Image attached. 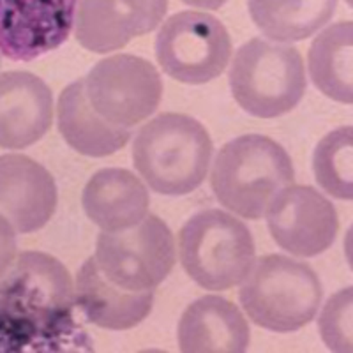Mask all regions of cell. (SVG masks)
I'll return each instance as SVG.
<instances>
[{
    "instance_id": "6da1fadb",
    "label": "cell",
    "mask_w": 353,
    "mask_h": 353,
    "mask_svg": "<svg viewBox=\"0 0 353 353\" xmlns=\"http://www.w3.org/2000/svg\"><path fill=\"white\" fill-rule=\"evenodd\" d=\"M74 285L48 253L23 251L0 276V350L44 346L72 325Z\"/></svg>"
},
{
    "instance_id": "7a4b0ae2",
    "label": "cell",
    "mask_w": 353,
    "mask_h": 353,
    "mask_svg": "<svg viewBox=\"0 0 353 353\" xmlns=\"http://www.w3.org/2000/svg\"><path fill=\"white\" fill-rule=\"evenodd\" d=\"M212 159V140L203 124L184 113H161L132 141V161L145 184L166 196L200 188Z\"/></svg>"
},
{
    "instance_id": "3957f363",
    "label": "cell",
    "mask_w": 353,
    "mask_h": 353,
    "mask_svg": "<svg viewBox=\"0 0 353 353\" xmlns=\"http://www.w3.org/2000/svg\"><path fill=\"white\" fill-rule=\"evenodd\" d=\"M295 182L288 152L272 138L244 134L221 147L210 173V188L226 210L261 219L281 189Z\"/></svg>"
},
{
    "instance_id": "277c9868",
    "label": "cell",
    "mask_w": 353,
    "mask_h": 353,
    "mask_svg": "<svg viewBox=\"0 0 353 353\" xmlns=\"http://www.w3.org/2000/svg\"><path fill=\"white\" fill-rule=\"evenodd\" d=\"M321 283L307 263L267 254L253 263L239 290V301L254 325L272 332H293L318 313Z\"/></svg>"
},
{
    "instance_id": "5b68a950",
    "label": "cell",
    "mask_w": 353,
    "mask_h": 353,
    "mask_svg": "<svg viewBox=\"0 0 353 353\" xmlns=\"http://www.w3.org/2000/svg\"><path fill=\"white\" fill-rule=\"evenodd\" d=\"M179 258L194 283L210 292L241 285L256 258L248 226L219 209L196 212L179 232Z\"/></svg>"
},
{
    "instance_id": "8992f818",
    "label": "cell",
    "mask_w": 353,
    "mask_h": 353,
    "mask_svg": "<svg viewBox=\"0 0 353 353\" xmlns=\"http://www.w3.org/2000/svg\"><path fill=\"white\" fill-rule=\"evenodd\" d=\"M230 87L233 99L249 115L276 119L304 97V61L293 46L253 37L233 57Z\"/></svg>"
},
{
    "instance_id": "52a82bcc",
    "label": "cell",
    "mask_w": 353,
    "mask_h": 353,
    "mask_svg": "<svg viewBox=\"0 0 353 353\" xmlns=\"http://www.w3.org/2000/svg\"><path fill=\"white\" fill-rule=\"evenodd\" d=\"M172 230L156 214L122 232H103L96 242V263L113 285L149 292L165 281L175 265Z\"/></svg>"
},
{
    "instance_id": "ba28073f",
    "label": "cell",
    "mask_w": 353,
    "mask_h": 353,
    "mask_svg": "<svg viewBox=\"0 0 353 353\" xmlns=\"http://www.w3.org/2000/svg\"><path fill=\"white\" fill-rule=\"evenodd\" d=\"M156 57L161 69L185 85H203L225 72L232 57V37L207 12H175L159 28Z\"/></svg>"
},
{
    "instance_id": "9c48e42d",
    "label": "cell",
    "mask_w": 353,
    "mask_h": 353,
    "mask_svg": "<svg viewBox=\"0 0 353 353\" xmlns=\"http://www.w3.org/2000/svg\"><path fill=\"white\" fill-rule=\"evenodd\" d=\"M85 94L106 122L131 129L149 119L163 97V80L152 62L137 55H113L88 71Z\"/></svg>"
},
{
    "instance_id": "30bf717a",
    "label": "cell",
    "mask_w": 353,
    "mask_h": 353,
    "mask_svg": "<svg viewBox=\"0 0 353 353\" xmlns=\"http://www.w3.org/2000/svg\"><path fill=\"white\" fill-rule=\"evenodd\" d=\"M265 216L276 244L302 258L327 251L339 230L334 205L309 185H286L272 198Z\"/></svg>"
},
{
    "instance_id": "8fae6325",
    "label": "cell",
    "mask_w": 353,
    "mask_h": 353,
    "mask_svg": "<svg viewBox=\"0 0 353 353\" xmlns=\"http://www.w3.org/2000/svg\"><path fill=\"white\" fill-rule=\"evenodd\" d=\"M78 0H0V53L28 62L53 52L74 28Z\"/></svg>"
},
{
    "instance_id": "7c38bea8",
    "label": "cell",
    "mask_w": 353,
    "mask_h": 353,
    "mask_svg": "<svg viewBox=\"0 0 353 353\" xmlns=\"http://www.w3.org/2000/svg\"><path fill=\"white\" fill-rule=\"evenodd\" d=\"M168 0H78L74 36L85 50L112 53L159 27Z\"/></svg>"
},
{
    "instance_id": "4fadbf2b",
    "label": "cell",
    "mask_w": 353,
    "mask_h": 353,
    "mask_svg": "<svg viewBox=\"0 0 353 353\" xmlns=\"http://www.w3.org/2000/svg\"><path fill=\"white\" fill-rule=\"evenodd\" d=\"M57 200V184L43 165L21 154L0 156V214L18 233L46 226L55 214Z\"/></svg>"
},
{
    "instance_id": "5bb4252c",
    "label": "cell",
    "mask_w": 353,
    "mask_h": 353,
    "mask_svg": "<svg viewBox=\"0 0 353 353\" xmlns=\"http://www.w3.org/2000/svg\"><path fill=\"white\" fill-rule=\"evenodd\" d=\"M53 94L39 77L27 71L0 74V147L25 149L50 131Z\"/></svg>"
},
{
    "instance_id": "9a60e30c",
    "label": "cell",
    "mask_w": 353,
    "mask_h": 353,
    "mask_svg": "<svg viewBox=\"0 0 353 353\" xmlns=\"http://www.w3.org/2000/svg\"><path fill=\"white\" fill-rule=\"evenodd\" d=\"M249 337L251 330L241 309L219 295H205L189 304L176 329L184 353H242Z\"/></svg>"
},
{
    "instance_id": "2e32d148",
    "label": "cell",
    "mask_w": 353,
    "mask_h": 353,
    "mask_svg": "<svg viewBox=\"0 0 353 353\" xmlns=\"http://www.w3.org/2000/svg\"><path fill=\"white\" fill-rule=\"evenodd\" d=\"M74 304L81 309L87 321L101 329L128 330L140 325L149 316L154 292H129L113 285L103 276L92 256L77 274Z\"/></svg>"
},
{
    "instance_id": "e0dca14e",
    "label": "cell",
    "mask_w": 353,
    "mask_h": 353,
    "mask_svg": "<svg viewBox=\"0 0 353 353\" xmlns=\"http://www.w3.org/2000/svg\"><path fill=\"white\" fill-rule=\"evenodd\" d=\"M150 196L143 182L125 168H103L90 176L81 193V207L105 232H122L149 214Z\"/></svg>"
},
{
    "instance_id": "ac0fdd59",
    "label": "cell",
    "mask_w": 353,
    "mask_h": 353,
    "mask_svg": "<svg viewBox=\"0 0 353 353\" xmlns=\"http://www.w3.org/2000/svg\"><path fill=\"white\" fill-rule=\"evenodd\" d=\"M57 122L69 147L88 157L119 152L131 140V129L112 125L90 106L83 78L62 90L57 105Z\"/></svg>"
},
{
    "instance_id": "d6986e66",
    "label": "cell",
    "mask_w": 353,
    "mask_h": 353,
    "mask_svg": "<svg viewBox=\"0 0 353 353\" xmlns=\"http://www.w3.org/2000/svg\"><path fill=\"white\" fill-rule=\"evenodd\" d=\"M309 74L323 96L337 103H352L353 23L339 21L313 41L309 48Z\"/></svg>"
},
{
    "instance_id": "ffe728a7",
    "label": "cell",
    "mask_w": 353,
    "mask_h": 353,
    "mask_svg": "<svg viewBox=\"0 0 353 353\" xmlns=\"http://www.w3.org/2000/svg\"><path fill=\"white\" fill-rule=\"evenodd\" d=\"M337 0H248L249 14L269 39L295 43L325 27Z\"/></svg>"
},
{
    "instance_id": "44dd1931",
    "label": "cell",
    "mask_w": 353,
    "mask_h": 353,
    "mask_svg": "<svg viewBox=\"0 0 353 353\" xmlns=\"http://www.w3.org/2000/svg\"><path fill=\"white\" fill-rule=\"evenodd\" d=\"M316 182L330 196L352 200L353 196V134L352 128L334 129L321 138L313 156Z\"/></svg>"
},
{
    "instance_id": "7402d4cb",
    "label": "cell",
    "mask_w": 353,
    "mask_h": 353,
    "mask_svg": "<svg viewBox=\"0 0 353 353\" xmlns=\"http://www.w3.org/2000/svg\"><path fill=\"white\" fill-rule=\"evenodd\" d=\"M318 329L329 350L336 353L353 352V293L350 286L327 301L318 318Z\"/></svg>"
},
{
    "instance_id": "603a6c76",
    "label": "cell",
    "mask_w": 353,
    "mask_h": 353,
    "mask_svg": "<svg viewBox=\"0 0 353 353\" xmlns=\"http://www.w3.org/2000/svg\"><path fill=\"white\" fill-rule=\"evenodd\" d=\"M17 256V230H14L11 221L4 214H0V276L11 267V263Z\"/></svg>"
},
{
    "instance_id": "cb8c5ba5",
    "label": "cell",
    "mask_w": 353,
    "mask_h": 353,
    "mask_svg": "<svg viewBox=\"0 0 353 353\" xmlns=\"http://www.w3.org/2000/svg\"><path fill=\"white\" fill-rule=\"evenodd\" d=\"M182 2L188 6H193V8L212 9V11H216V9L223 8L228 0H182Z\"/></svg>"
}]
</instances>
